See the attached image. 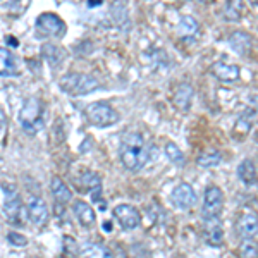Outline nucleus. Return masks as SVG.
I'll use <instances>...</instances> for the list:
<instances>
[{
    "label": "nucleus",
    "mask_w": 258,
    "mask_h": 258,
    "mask_svg": "<svg viewBox=\"0 0 258 258\" xmlns=\"http://www.w3.org/2000/svg\"><path fill=\"white\" fill-rule=\"evenodd\" d=\"M148 159L150 153L145 147L141 135H138V133L124 135L122 141H120V160H122L124 167L133 170V172H138L147 165Z\"/></svg>",
    "instance_id": "obj_1"
},
{
    "label": "nucleus",
    "mask_w": 258,
    "mask_h": 258,
    "mask_svg": "<svg viewBox=\"0 0 258 258\" xmlns=\"http://www.w3.org/2000/svg\"><path fill=\"white\" fill-rule=\"evenodd\" d=\"M19 122L28 135H36L43 127V105L38 98H28L19 112Z\"/></svg>",
    "instance_id": "obj_2"
},
{
    "label": "nucleus",
    "mask_w": 258,
    "mask_h": 258,
    "mask_svg": "<svg viewBox=\"0 0 258 258\" xmlns=\"http://www.w3.org/2000/svg\"><path fill=\"white\" fill-rule=\"evenodd\" d=\"M59 86L68 95L80 97V95H88L91 91L98 90L100 85L90 74H66L59 80Z\"/></svg>",
    "instance_id": "obj_3"
},
{
    "label": "nucleus",
    "mask_w": 258,
    "mask_h": 258,
    "mask_svg": "<svg viewBox=\"0 0 258 258\" xmlns=\"http://www.w3.org/2000/svg\"><path fill=\"white\" fill-rule=\"evenodd\" d=\"M86 117H88L90 122L95 124V126L109 127V126H114L119 120V114L112 109L109 103L95 102L86 107Z\"/></svg>",
    "instance_id": "obj_4"
},
{
    "label": "nucleus",
    "mask_w": 258,
    "mask_h": 258,
    "mask_svg": "<svg viewBox=\"0 0 258 258\" xmlns=\"http://www.w3.org/2000/svg\"><path fill=\"white\" fill-rule=\"evenodd\" d=\"M36 30L41 36H53V38H62L66 33V24L57 14L45 12L36 19Z\"/></svg>",
    "instance_id": "obj_5"
},
{
    "label": "nucleus",
    "mask_w": 258,
    "mask_h": 258,
    "mask_svg": "<svg viewBox=\"0 0 258 258\" xmlns=\"http://www.w3.org/2000/svg\"><path fill=\"white\" fill-rule=\"evenodd\" d=\"M224 207V193L217 186H210L205 191V198H203V217L207 220L217 219L219 214L222 212Z\"/></svg>",
    "instance_id": "obj_6"
},
{
    "label": "nucleus",
    "mask_w": 258,
    "mask_h": 258,
    "mask_svg": "<svg viewBox=\"0 0 258 258\" xmlns=\"http://www.w3.org/2000/svg\"><path fill=\"white\" fill-rule=\"evenodd\" d=\"M4 193H6V200H4V212L11 220H21V212H23V203L18 195V189L12 184L4 186Z\"/></svg>",
    "instance_id": "obj_7"
},
{
    "label": "nucleus",
    "mask_w": 258,
    "mask_h": 258,
    "mask_svg": "<svg viewBox=\"0 0 258 258\" xmlns=\"http://www.w3.org/2000/svg\"><path fill=\"white\" fill-rule=\"evenodd\" d=\"M114 215L117 219V222L120 224V227L126 229V231H133L141 224L140 212L131 205H117L114 209Z\"/></svg>",
    "instance_id": "obj_8"
},
{
    "label": "nucleus",
    "mask_w": 258,
    "mask_h": 258,
    "mask_svg": "<svg viewBox=\"0 0 258 258\" xmlns=\"http://www.w3.org/2000/svg\"><path fill=\"white\" fill-rule=\"evenodd\" d=\"M197 195H195L193 188L189 184H179L176 189L170 193V202L179 210H188L193 207Z\"/></svg>",
    "instance_id": "obj_9"
},
{
    "label": "nucleus",
    "mask_w": 258,
    "mask_h": 258,
    "mask_svg": "<svg viewBox=\"0 0 258 258\" xmlns=\"http://www.w3.org/2000/svg\"><path fill=\"white\" fill-rule=\"evenodd\" d=\"M28 215H30L31 222L36 224L38 227L45 226L48 220V209L45 202L40 197H30L28 198Z\"/></svg>",
    "instance_id": "obj_10"
},
{
    "label": "nucleus",
    "mask_w": 258,
    "mask_h": 258,
    "mask_svg": "<svg viewBox=\"0 0 258 258\" xmlns=\"http://www.w3.org/2000/svg\"><path fill=\"white\" fill-rule=\"evenodd\" d=\"M83 188H85L91 195V200L95 203H100V197H102V179L98 177V174L91 172V170H85L80 177Z\"/></svg>",
    "instance_id": "obj_11"
},
{
    "label": "nucleus",
    "mask_w": 258,
    "mask_h": 258,
    "mask_svg": "<svg viewBox=\"0 0 258 258\" xmlns=\"http://www.w3.org/2000/svg\"><path fill=\"white\" fill-rule=\"evenodd\" d=\"M41 55L48 62L50 68H57V66H60L62 60L66 59V50L57 47V45L45 43L43 47H41Z\"/></svg>",
    "instance_id": "obj_12"
},
{
    "label": "nucleus",
    "mask_w": 258,
    "mask_h": 258,
    "mask_svg": "<svg viewBox=\"0 0 258 258\" xmlns=\"http://www.w3.org/2000/svg\"><path fill=\"white\" fill-rule=\"evenodd\" d=\"M18 60L14 53L7 48H0V76H16Z\"/></svg>",
    "instance_id": "obj_13"
},
{
    "label": "nucleus",
    "mask_w": 258,
    "mask_h": 258,
    "mask_svg": "<svg viewBox=\"0 0 258 258\" xmlns=\"http://www.w3.org/2000/svg\"><path fill=\"white\" fill-rule=\"evenodd\" d=\"M212 73L222 81H236L239 78V68L232 64H226V62H215L212 66Z\"/></svg>",
    "instance_id": "obj_14"
},
{
    "label": "nucleus",
    "mask_w": 258,
    "mask_h": 258,
    "mask_svg": "<svg viewBox=\"0 0 258 258\" xmlns=\"http://www.w3.org/2000/svg\"><path fill=\"white\" fill-rule=\"evenodd\" d=\"M229 45L238 55H244L251 48V36L244 31H234L229 38Z\"/></svg>",
    "instance_id": "obj_15"
},
{
    "label": "nucleus",
    "mask_w": 258,
    "mask_h": 258,
    "mask_svg": "<svg viewBox=\"0 0 258 258\" xmlns=\"http://www.w3.org/2000/svg\"><path fill=\"white\" fill-rule=\"evenodd\" d=\"M256 215L255 214H246L243 215V219L238 224V231L243 239H255L256 238Z\"/></svg>",
    "instance_id": "obj_16"
},
{
    "label": "nucleus",
    "mask_w": 258,
    "mask_h": 258,
    "mask_svg": "<svg viewBox=\"0 0 258 258\" xmlns=\"http://www.w3.org/2000/svg\"><path fill=\"white\" fill-rule=\"evenodd\" d=\"M74 214H76L78 220L81 222V226L91 227L95 224V212L93 209L85 202H76L74 203Z\"/></svg>",
    "instance_id": "obj_17"
},
{
    "label": "nucleus",
    "mask_w": 258,
    "mask_h": 258,
    "mask_svg": "<svg viewBox=\"0 0 258 258\" xmlns=\"http://www.w3.org/2000/svg\"><path fill=\"white\" fill-rule=\"evenodd\" d=\"M238 177L243 181V184L246 186H255L256 182V170L255 164L251 160H243L238 167Z\"/></svg>",
    "instance_id": "obj_18"
},
{
    "label": "nucleus",
    "mask_w": 258,
    "mask_h": 258,
    "mask_svg": "<svg viewBox=\"0 0 258 258\" xmlns=\"http://www.w3.org/2000/svg\"><path fill=\"white\" fill-rule=\"evenodd\" d=\"M80 258H114V256H112V253L105 246H102V244L88 243L81 248Z\"/></svg>",
    "instance_id": "obj_19"
},
{
    "label": "nucleus",
    "mask_w": 258,
    "mask_h": 258,
    "mask_svg": "<svg viewBox=\"0 0 258 258\" xmlns=\"http://www.w3.org/2000/svg\"><path fill=\"white\" fill-rule=\"evenodd\" d=\"M207 241H209L212 246H219V244H222L224 231H222V226H220V222L217 219L209 220V226H207Z\"/></svg>",
    "instance_id": "obj_20"
},
{
    "label": "nucleus",
    "mask_w": 258,
    "mask_h": 258,
    "mask_svg": "<svg viewBox=\"0 0 258 258\" xmlns=\"http://www.w3.org/2000/svg\"><path fill=\"white\" fill-rule=\"evenodd\" d=\"M191 98H193V88L189 85H181L174 95V103L176 107H179L181 110H188L189 109V103Z\"/></svg>",
    "instance_id": "obj_21"
},
{
    "label": "nucleus",
    "mask_w": 258,
    "mask_h": 258,
    "mask_svg": "<svg viewBox=\"0 0 258 258\" xmlns=\"http://www.w3.org/2000/svg\"><path fill=\"white\" fill-rule=\"evenodd\" d=\"M50 188H52L53 197H55V200L59 203H68L69 200L73 198V193H71L69 188L64 184V182H62V179H59V177L52 179V184H50Z\"/></svg>",
    "instance_id": "obj_22"
},
{
    "label": "nucleus",
    "mask_w": 258,
    "mask_h": 258,
    "mask_svg": "<svg viewBox=\"0 0 258 258\" xmlns=\"http://www.w3.org/2000/svg\"><path fill=\"white\" fill-rule=\"evenodd\" d=\"M244 11L243 0H227L224 7V18L227 21H239Z\"/></svg>",
    "instance_id": "obj_23"
},
{
    "label": "nucleus",
    "mask_w": 258,
    "mask_h": 258,
    "mask_svg": "<svg viewBox=\"0 0 258 258\" xmlns=\"http://www.w3.org/2000/svg\"><path fill=\"white\" fill-rule=\"evenodd\" d=\"M165 153H167L169 160L172 162V164H176L177 167H182V165L186 164L184 155H182V152H181V150H179L177 145H174V143H167V145H165Z\"/></svg>",
    "instance_id": "obj_24"
},
{
    "label": "nucleus",
    "mask_w": 258,
    "mask_h": 258,
    "mask_svg": "<svg viewBox=\"0 0 258 258\" xmlns=\"http://www.w3.org/2000/svg\"><path fill=\"white\" fill-rule=\"evenodd\" d=\"M197 162L202 167H215V165H219L222 162V155L219 152H207L203 155H200Z\"/></svg>",
    "instance_id": "obj_25"
},
{
    "label": "nucleus",
    "mask_w": 258,
    "mask_h": 258,
    "mask_svg": "<svg viewBox=\"0 0 258 258\" xmlns=\"http://www.w3.org/2000/svg\"><path fill=\"white\" fill-rule=\"evenodd\" d=\"M198 23L193 18H182L177 24V30L181 35L188 36V35H197L198 33Z\"/></svg>",
    "instance_id": "obj_26"
},
{
    "label": "nucleus",
    "mask_w": 258,
    "mask_h": 258,
    "mask_svg": "<svg viewBox=\"0 0 258 258\" xmlns=\"http://www.w3.org/2000/svg\"><path fill=\"white\" fill-rule=\"evenodd\" d=\"M239 255L241 258H256V244L253 243V239H244L241 243Z\"/></svg>",
    "instance_id": "obj_27"
},
{
    "label": "nucleus",
    "mask_w": 258,
    "mask_h": 258,
    "mask_svg": "<svg viewBox=\"0 0 258 258\" xmlns=\"http://www.w3.org/2000/svg\"><path fill=\"white\" fill-rule=\"evenodd\" d=\"M255 119V114L249 117V112L248 114H244L243 117H241L238 120V124H236V129H239V131H243V133H248L249 131V127H251V120Z\"/></svg>",
    "instance_id": "obj_28"
},
{
    "label": "nucleus",
    "mask_w": 258,
    "mask_h": 258,
    "mask_svg": "<svg viewBox=\"0 0 258 258\" xmlns=\"http://www.w3.org/2000/svg\"><path fill=\"white\" fill-rule=\"evenodd\" d=\"M7 239H9V243L14 244V246H26L28 244V239L24 238L23 234H18V232H14V231L7 234Z\"/></svg>",
    "instance_id": "obj_29"
},
{
    "label": "nucleus",
    "mask_w": 258,
    "mask_h": 258,
    "mask_svg": "<svg viewBox=\"0 0 258 258\" xmlns=\"http://www.w3.org/2000/svg\"><path fill=\"white\" fill-rule=\"evenodd\" d=\"M64 253H68V255H73V256L78 253L76 241H74V238H71V236H66V238H64Z\"/></svg>",
    "instance_id": "obj_30"
},
{
    "label": "nucleus",
    "mask_w": 258,
    "mask_h": 258,
    "mask_svg": "<svg viewBox=\"0 0 258 258\" xmlns=\"http://www.w3.org/2000/svg\"><path fill=\"white\" fill-rule=\"evenodd\" d=\"M4 124H6V117H4V114L0 112V129H2Z\"/></svg>",
    "instance_id": "obj_31"
},
{
    "label": "nucleus",
    "mask_w": 258,
    "mask_h": 258,
    "mask_svg": "<svg viewBox=\"0 0 258 258\" xmlns=\"http://www.w3.org/2000/svg\"><path fill=\"white\" fill-rule=\"evenodd\" d=\"M103 227H105V231H110V222H105L103 224Z\"/></svg>",
    "instance_id": "obj_32"
},
{
    "label": "nucleus",
    "mask_w": 258,
    "mask_h": 258,
    "mask_svg": "<svg viewBox=\"0 0 258 258\" xmlns=\"http://www.w3.org/2000/svg\"><path fill=\"white\" fill-rule=\"evenodd\" d=\"M248 2L251 4V6H256V2H258V0H248Z\"/></svg>",
    "instance_id": "obj_33"
},
{
    "label": "nucleus",
    "mask_w": 258,
    "mask_h": 258,
    "mask_svg": "<svg viewBox=\"0 0 258 258\" xmlns=\"http://www.w3.org/2000/svg\"><path fill=\"white\" fill-rule=\"evenodd\" d=\"M198 2H205L207 4V2H210V0H198Z\"/></svg>",
    "instance_id": "obj_34"
}]
</instances>
